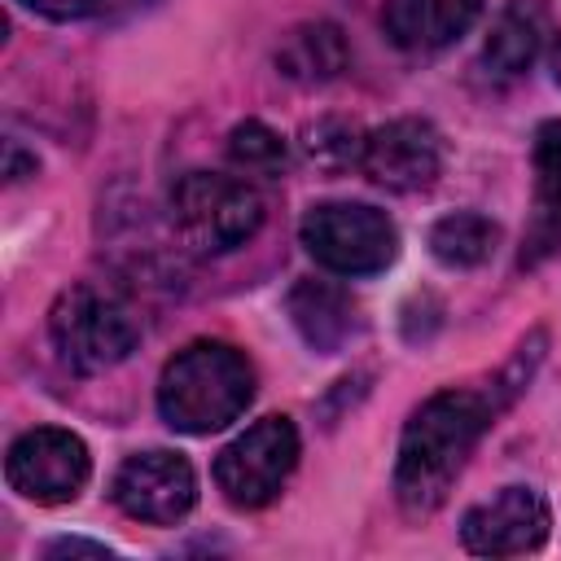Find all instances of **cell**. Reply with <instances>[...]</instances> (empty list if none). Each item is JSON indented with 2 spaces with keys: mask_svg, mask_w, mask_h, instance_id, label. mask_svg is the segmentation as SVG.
I'll return each instance as SVG.
<instances>
[{
  "mask_svg": "<svg viewBox=\"0 0 561 561\" xmlns=\"http://www.w3.org/2000/svg\"><path fill=\"white\" fill-rule=\"evenodd\" d=\"M539 346H543V337L535 333L530 346H522L517 359L508 368H500L491 381L447 386V390L430 394L408 416L403 438H399V460H394V491L408 513L425 517L447 500L456 473L465 469V460L473 456L482 434L495 425V416L508 408V399L530 381V368L539 364Z\"/></svg>",
  "mask_w": 561,
  "mask_h": 561,
  "instance_id": "6da1fadb",
  "label": "cell"
},
{
  "mask_svg": "<svg viewBox=\"0 0 561 561\" xmlns=\"http://www.w3.org/2000/svg\"><path fill=\"white\" fill-rule=\"evenodd\" d=\"M254 399V368L228 342H188L158 377V412L180 434H215L232 425Z\"/></svg>",
  "mask_w": 561,
  "mask_h": 561,
  "instance_id": "7a4b0ae2",
  "label": "cell"
},
{
  "mask_svg": "<svg viewBox=\"0 0 561 561\" xmlns=\"http://www.w3.org/2000/svg\"><path fill=\"white\" fill-rule=\"evenodd\" d=\"M48 337L70 373H105L123 364L140 342V316L118 289L79 280L57 294L48 311Z\"/></svg>",
  "mask_w": 561,
  "mask_h": 561,
  "instance_id": "3957f363",
  "label": "cell"
},
{
  "mask_svg": "<svg viewBox=\"0 0 561 561\" xmlns=\"http://www.w3.org/2000/svg\"><path fill=\"white\" fill-rule=\"evenodd\" d=\"M171 228L193 254H228L263 224V197L224 171H184L167 197Z\"/></svg>",
  "mask_w": 561,
  "mask_h": 561,
  "instance_id": "277c9868",
  "label": "cell"
},
{
  "mask_svg": "<svg viewBox=\"0 0 561 561\" xmlns=\"http://www.w3.org/2000/svg\"><path fill=\"white\" fill-rule=\"evenodd\" d=\"M298 237L307 254L337 276H373L394 263L399 232L386 210L364 202H320L302 215Z\"/></svg>",
  "mask_w": 561,
  "mask_h": 561,
  "instance_id": "5b68a950",
  "label": "cell"
},
{
  "mask_svg": "<svg viewBox=\"0 0 561 561\" xmlns=\"http://www.w3.org/2000/svg\"><path fill=\"white\" fill-rule=\"evenodd\" d=\"M298 465V430L289 416H263L215 456V486L237 508H263L280 495Z\"/></svg>",
  "mask_w": 561,
  "mask_h": 561,
  "instance_id": "8992f818",
  "label": "cell"
},
{
  "mask_svg": "<svg viewBox=\"0 0 561 561\" xmlns=\"http://www.w3.org/2000/svg\"><path fill=\"white\" fill-rule=\"evenodd\" d=\"M92 473L88 443L61 425H35L4 451V482L35 504H70Z\"/></svg>",
  "mask_w": 561,
  "mask_h": 561,
  "instance_id": "52a82bcc",
  "label": "cell"
},
{
  "mask_svg": "<svg viewBox=\"0 0 561 561\" xmlns=\"http://www.w3.org/2000/svg\"><path fill=\"white\" fill-rule=\"evenodd\" d=\"M110 500L145 526H175L197 504V473L180 451H131L110 482Z\"/></svg>",
  "mask_w": 561,
  "mask_h": 561,
  "instance_id": "ba28073f",
  "label": "cell"
},
{
  "mask_svg": "<svg viewBox=\"0 0 561 561\" xmlns=\"http://www.w3.org/2000/svg\"><path fill=\"white\" fill-rule=\"evenodd\" d=\"M552 535V508L535 486H500L460 517V543L478 557L539 552Z\"/></svg>",
  "mask_w": 561,
  "mask_h": 561,
  "instance_id": "9c48e42d",
  "label": "cell"
},
{
  "mask_svg": "<svg viewBox=\"0 0 561 561\" xmlns=\"http://www.w3.org/2000/svg\"><path fill=\"white\" fill-rule=\"evenodd\" d=\"M359 171L386 193H421L443 175V136L425 118H390L364 136Z\"/></svg>",
  "mask_w": 561,
  "mask_h": 561,
  "instance_id": "30bf717a",
  "label": "cell"
},
{
  "mask_svg": "<svg viewBox=\"0 0 561 561\" xmlns=\"http://www.w3.org/2000/svg\"><path fill=\"white\" fill-rule=\"evenodd\" d=\"M285 311L294 320V329L302 333V342L320 355H333L342 351L355 333H359V307L355 298L333 285V280H316V276H302L289 298H285Z\"/></svg>",
  "mask_w": 561,
  "mask_h": 561,
  "instance_id": "8fae6325",
  "label": "cell"
},
{
  "mask_svg": "<svg viewBox=\"0 0 561 561\" xmlns=\"http://www.w3.org/2000/svg\"><path fill=\"white\" fill-rule=\"evenodd\" d=\"M478 13L482 0H386L381 26L390 44L408 53H438L451 39H460Z\"/></svg>",
  "mask_w": 561,
  "mask_h": 561,
  "instance_id": "7c38bea8",
  "label": "cell"
},
{
  "mask_svg": "<svg viewBox=\"0 0 561 561\" xmlns=\"http://www.w3.org/2000/svg\"><path fill=\"white\" fill-rule=\"evenodd\" d=\"M557 245H561V118L535 131V219L526 232L522 263H535Z\"/></svg>",
  "mask_w": 561,
  "mask_h": 561,
  "instance_id": "4fadbf2b",
  "label": "cell"
},
{
  "mask_svg": "<svg viewBox=\"0 0 561 561\" xmlns=\"http://www.w3.org/2000/svg\"><path fill=\"white\" fill-rule=\"evenodd\" d=\"M351 48L333 22H302L280 35L276 44V75L294 83H329L346 70Z\"/></svg>",
  "mask_w": 561,
  "mask_h": 561,
  "instance_id": "5bb4252c",
  "label": "cell"
},
{
  "mask_svg": "<svg viewBox=\"0 0 561 561\" xmlns=\"http://www.w3.org/2000/svg\"><path fill=\"white\" fill-rule=\"evenodd\" d=\"M543 35H548L543 9H539L535 0H513V4L495 18V26H491V35H486V44H482V66H486V75H495V79H517V75L539 57Z\"/></svg>",
  "mask_w": 561,
  "mask_h": 561,
  "instance_id": "9a60e30c",
  "label": "cell"
},
{
  "mask_svg": "<svg viewBox=\"0 0 561 561\" xmlns=\"http://www.w3.org/2000/svg\"><path fill=\"white\" fill-rule=\"evenodd\" d=\"M495 241H500V228L478 210L443 215L430 228V254L443 267H478V263H486L495 254Z\"/></svg>",
  "mask_w": 561,
  "mask_h": 561,
  "instance_id": "2e32d148",
  "label": "cell"
},
{
  "mask_svg": "<svg viewBox=\"0 0 561 561\" xmlns=\"http://www.w3.org/2000/svg\"><path fill=\"white\" fill-rule=\"evenodd\" d=\"M364 136L351 118H316L302 127V153L311 158V167L329 171V175H342L351 167H359L364 158Z\"/></svg>",
  "mask_w": 561,
  "mask_h": 561,
  "instance_id": "e0dca14e",
  "label": "cell"
},
{
  "mask_svg": "<svg viewBox=\"0 0 561 561\" xmlns=\"http://www.w3.org/2000/svg\"><path fill=\"white\" fill-rule=\"evenodd\" d=\"M228 158H232V167L245 171V175L276 180V175L285 171V162H289V149H285L280 131H272V127L259 123V118H245V123H237V127L228 131Z\"/></svg>",
  "mask_w": 561,
  "mask_h": 561,
  "instance_id": "ac0fdd59",
  "label": "cell"
},
{
  "mask_svg": "<svg viewBox=\"0 0 561 561\" xmlns=\"http://www.w3.org/2000/svg\"><path fill=\"white\" fill-rule=\"evenodd\" d=\"M22 9L48 18V22H75V18H96L101 0H18Z\"/></svg>",
  "mask_w": 561,
  "mask_h": 561,
  "instance_id": "d6986e66",
  "label": "cell"
},
{
  "mask_svg": "<svg viewBox=\"0 0 561 561\" xmlns=\"http://www.w3.org/2000/svg\"><path fill=\"white\" fill-rule=\"evenodd\" d=\"M158 4H162V0H101L96 18H105V22H127V18H140V13L158 9Z\"/></svg>",
  "mask_w": 561,
  "mask_h": 561,
  "instance_id": "ffe728a7",
  "label": "cell"
},
{
  "mask_svg": "<svg viewBox=\"0 0 561 561\" xmlns=\"http://www.w3.org/2000/svg\"><path fill=\"white\" fill-rule=\"evenodd\" d=\"M48 552H53V557H57V552H92V557H110L105 543H83V539H57V543H48Z\"/></svg>",
  "mask_w": 561,
  "mask_h": 561,
  "instance_id": "44dd1931",
  "label": "cell"
},
{
  "mask_svg": "<svg viewBox=\"0 0 561 561\" xmlns=\"http://www.w3.org/2000/svg\"><path fill=\"white\" fill-rule=\"evenodd\" d=\"M552 79L561 83V39H557V53H552Z\"/></svg>",
  "mask_w": 561,
  "mask_h": 561,
  "instance_id": "7402d4cb",
  "label": "cell"
}]
</instances>
